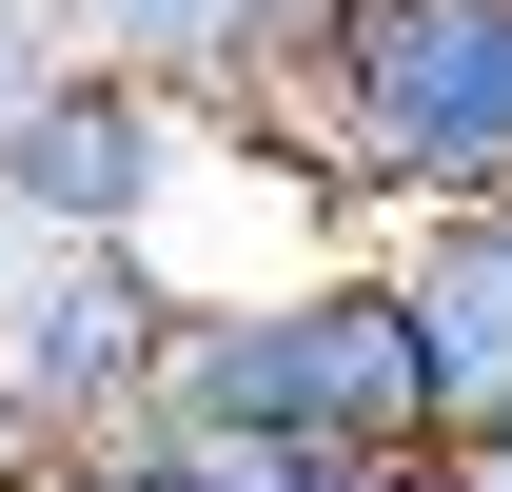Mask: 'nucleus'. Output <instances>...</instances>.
<instances>
[{"mask_svg": "<svg viewBox=\"0 0 512 492\" xmlns=\"http://www.w3.org/2000/svg\"><path fill=\"white\" fill-rule=\"evenodd\" d=\"M335 20H355V0H60L79 60L158 79V99L217 119V138H276V119H296L316 60H335Z\"/></svg>", "mask_w": 512, "mask_h": 492, "instance_id": "obj_5", "label": "nucleus"}, {"mask_svg": "<svg viewBox=\"0 0 512 492\" xmlns=\"http://www.w3.org/2000/svg\"><path fill=\"white\" fill-rule=\"evenodd\" d=\"M394 492H473V473H453V453H414V473H394Z\"/></svg>", "mask_w": 512, "mask_h": 492, "instance_id": "obj_11", "label": "nucleus"}, {"mask_svg": "<svg viewBox=\"0 0 512 492\" xmlns=\"http://www.w3.org/2000/svg\"><path fill=\"white\" fill-rule=\"evenodd\" d=\"M60 60H79V40H60V0H0V119H20Z\"/></svg>", "mask_w": 512, "mask_h": 492, "instance_id": "obj_9", "label": "nucleus"}, {"mask_svg": "<svg viewBox=\"0 0 512 492\" xmlns=\"http://www.w3.org/2000/svg\"><path fill=\"white\" fill-rule=\"evenodd\" d=\"M20 492H178V453H158V433H99V453H40Z\"/></svg>", "mask_w": 512, "mask_h": 492, "instance_id": "obj_8", "label": "nucleus"}, {"mask_svg": "<svg viewBox=\"0 0 512 492\" xmlns=\"http://www.w3.org/2000/svg\"><path fill=\"white\" fill-rule=\"evenodd\" d=\"M296 158L375 217H512V0H355L335 20Z\"/></svg>", "mask_w": 512, "mask_h": 492, "instance_id": "obj_2", "label": "nucleus"}, {"mask_svg": "<svg viewBox=\"0 0 512 492\" xmlns=\"http://www.w3.org/2000/svg\"><path fill=\"white\" fill-rule=\"evenodd\" d=\"M197 178H217V119H178V99L119 79V60H60L0 119V237H138V256H178Z\"/></svg>", "mask_w": 512, "mask_h": 492, "instance_id": "obj_4", "label": "nucleus"}, {"mask_svg": "<svg viewBox=\"0 0 512 492\" xmlns=\"http://www.w3.org/2000/svg\"><path fill=\"white\" fill-rule=\"evenodd\" d=\"M178 256L138 237H0V414L40 453H99V433H158V355H178Z\"/></svg>", "mask_w": 512, "mask_h": 492, "instance_id": "obj_3", "label": "nucleus"}, {"mask_svg": "<svg viewBox=\"0 0 512 492\" xmlns=\"http://www.w3.org/2000/svg\"><path fill=\"white\" fill-rule=\"evenodd\" d=\"M158 433H197V453H355V473H414L434 414H414V335H394L375 256L197 276V296H178V355H158Z\"/></svg>", "mask_w": 512, "mask_h": 492, "instance_id": "obj_1", "label": "nucleus"}, {"mask_svg": "<svg viewBox=\"0 0 512 492\" xmlns=\"http://www.w3.org/2000/svg\"><path fill=\"white\" fill-rule=\"evenodd\" d=\"M375 296L414 335V414L434 453H493L512 433V217H375Z\"/></svg>", "mask_w": 512, "mask_h": 492, "instance_id": "obj_6", "label": "nucleus"}, {"mask_svg": "<svg viewBox=\"0 0 512 492\" xmlns=\"http://www.w3.org/2000/svg\"><path fill=\"white\" fill-rule=\"evenodd\" d=\"M453 473H473V492H512V433H493V453H453Z\"/></svg>", "mask_w": 512, "mask_h": 492, "instance_id": "obj_10", "label": "nucleus"}, {"mask_svg": "<svg viewBox=\"0 0 512 492\" xmlns=\"http://www.w3.org/2000/svg\"><path fill=\"white\" fill-rule=\"evenodd\" d=\"M158 453H178V492H394L355 453H197V433H158Z\"/></svg>", "mask_w": 512, "mask_h": 492, "instance_id": "obj_7", "label": "nucleus"}]
</instances>
